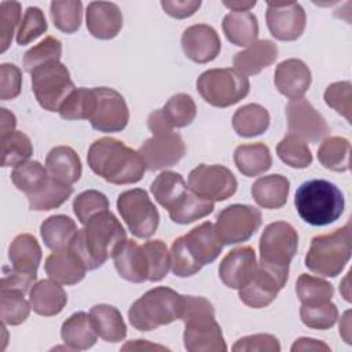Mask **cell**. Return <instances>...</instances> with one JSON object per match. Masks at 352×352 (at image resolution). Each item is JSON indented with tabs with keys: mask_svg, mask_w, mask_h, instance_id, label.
Wrapping results in <instances>:
<instances>
[{
	"mask_svg": "<svg viewBox=\"0 0 352 352\" xmlns=\"http://www.w3.org/2000/svg\"><path fill=\"white\" fill-rule=\"evenodd\" d=\"M278 58V45L271 40H257L246 50L235 54L232 59L234 69L243 76L258 74L263 69L271 66Z\"/></svg>",
	"mask_w": 352,
	"mask_h": 352,
	"instance_id": "26",
	"label": "cell"
},
{
	"mask_svg": "<svg viewBox=\"0 0 352 352\" xmlns=\"http://www.w3.org/2000/svg\"><path fill=\"white\" fill-rule=\"evenodd\" d=\"M62 56V43L54 36H47L38 44L32 47L25 52L23 67L28 73H32L34 69L59 60Z\"/></svg>",
	"mask_w": 352,
	"mask_h": 352,
	"instance_id": "49",
	"label": "cell"
},
{
	"mask_svg": "<svg viewBox=\"0 0 352 352\" xmlns=\"http://www.w3.org/2000/svg\"><path fill=\"white\" fill-rule=\"evenodd\" d=\"M150 191L155 201L169 212L184 198L188 187L180 173L165 170L154 179Z\"/></svg>",
	"mask_w": 352,
	"mask_h": 352,
	"instance_id": "36",
	"label": "cell"
},
{
	"mask_svg": "<svg viewBox=\"0 0 352 352\" xmlns=\"http://www.w3.org/2000/svg\"><path fill=\"white\" fill-rule=\"evenodd\" d=\"M301 322L316 330H327L333 327L338 319L337 305L330 301H320L312 304H301L300 308Z\"/></svg>",
	"mask_w": 352,
	"mask_h": 352,
	"instance_id": "46",
	"label": "cell"
},
{
	"mask_svg": "<svg viewBox=\"0 0 352 352\" xmlns=\"http://www.w3.org/2000/svg\"><path fill=\"white\" fill-rule=\"evenodd\" d=\"M18 25H21V4L3 1L0 6V52H6L10 47Z\"/></svg>",
	"mask_w": 352,
	"mask_h": 352,
	"instance_id": "54",
	"label": "cell"
},
{
	"mask_svg": "<svg viewBox=\"0 0 352 352\" xmlns=\"http://www.w3.org/2000/svg\"><path fill=\"white\" fill-rule=\"evenodd\" d=\"M261 212L250 205L234 204L224 208L216 217V232L223 245L249 241L261 226Z\"/></svg>",
	"mask_w": 352,
	"mask_h": 352,
	"instance_id": "12",
	"label": "cell"
},
{
	"mask_svg": "<svg viewBox=\"0 0 352 352\" xmlns=\"http://www.w3.org/2000/svg\"><path fill=\"white\" fill-rule=\"evenodd\" d=\"M77 231L78 230L74 220L65 214L50 216L40 226V234L44 245L52 252L67 249L72 245Z\"/></svg>",
	"mask_w": 352,
	"mask_h": 352,
	"instance_id": "34",
	"label": "cell"
},
{
	"mask_svg": "<svg viewBox=\"0 0 352 352\" xmlns=\"http://www.w3.org/2000/svg\"><path fill=\"white\" fill-rule=\"evenodd\" d=\"M89 316L98 336L107 342H120L126 337V324L121 312L109 304H96L91 308Z\"/></svg>",
	"mask_w": 352,
	"mask_h": 352,
	"instance_id": "32",
	"label": "cell"
},
{
	"mask_svg": "<svg viewBox=\"0 0 352 352\" xmlns=\"http://www.w3.org/2000/svg\"><path fill=\"white\" fill-rule=\"evenodd\" d=\"M312 82V74L307 63L297 58L282 60L274 73L276 89L290 100L302 98Z\"/></svg>",
	"mask_w": 352,
	"mask_h": 352,
	"instance_id": "23",
	"label": "cell"
},
{
	"mask_svg": "<svg viewBox=\"0 0 352 352\" xmlns=\"http://www.w3.org/2000/svg\"><path fill=\"white\" fill-rule=\"evenodd\" d=\"M238 182L223 165L201 164L188 175V190L208 201H226L235 194Z\"/></svg>",
	"mask_w": 352,
	"mask_h": 352,
	"instance_id": "13",
	"label": "cell"
},
{
	"mask_svg": "<svg viewBox=\"0 0 352 352\" xmlns=\"http://www.w3.org/2000/svg\"><path fill=\"white\" fill-rule=\"evenodd\" d=\"M143 249L148 261V280H162L170 268V253L168 252L165 242L161 239H151L143 243Z\"/></svg>",
	"mask_w": 352,
	"mask_h": 352,
	"instance_id": "50",
	"label": "cell"
},
{
	"mask_svg": "<svg viewBox=\"0 0 352 352\" xmlns=\"http://www.w3.org/2000/svg\"><path fill=\"white\" fill-rule=\"evenodd\" d=\"M256 270L254 249L252 246H241L223 257L219 265V276L227 287L239 290L253 278Z\"/></svg>",
	"mask_w": 352,
	"mask_h": 352,
	"instance_id": "20",
	"label": "cell"
},
{
	"mask_svg": "<svg viewBox=\"0 0 352 352\" xmlns=\"http://www.w3.org/2000/svg\"><path fill=\"white\" fill-rule=\"evenodd\" d=\"M223 32L227 40L238 47H249L257 41L258 22L254 14L246 12H228L221 22Z\"/></svg>",
	"mask_w": 352,
	"mask_h": 352,
	"instance_id": "33",
	"label": "cell"
},
{
	"mask_svg": "<svg viewBox=\"0 0 352 352\" xmlns=\"http://www.w3.org/2000/svg\"><path fill=\"white\" fill-rule=\"evenodd\" d=\"M96 94L95 111L89 122L95 131L111 133L121 132L129 121V110L124 96L107 87L94 88Z\"/></svg>",
	"mask_w": 352,
	"mask_h": 352,
	"instance_id": "14",
	"label": "cell"
},
{
	"mask_svg": "<svg viewBox=\"0 0 352 352\" xmlns=\"http://www.w3.org/2000/svg\"><path fill=\"white\" fill-rule=\"evenodd\" d=\"M1 142V166H18L29 161L33 154V144L28 135L14 131L0 139Z\"/></svg>",
	"mask_w": 352,
	"mask_h": 352,
	"instance_id": "43",
	"label": "cell"
},
{
	"mask_svg": "<svg viewBox=\"0 0 352 352\" xmlns=\"http://www.w3.org/2000/svg\"><path fill=\"white\" fill-rule=\"evenodd\" d=\"M265 21L270 33L280 41H294L305 30L307 16L300 3L270 1L267 4Z\"/></svg>",
	"mask_w": 352,
	"mask_h": 352,
	"instance_id": "15",
	"label": "cell"
},
{
	"mask_svg": "<svg viewBox=\"0 0 352 352\" xmlns=\"http://www.w3.org/2000/svg\"><path fill=\"white\" fill-rule=\"evenodd\" d=\"M50 15L58 30L72 34L81 26L82 3L78 0L52 1L50 4Z\"/></svg>",
	"mask_w": 352,
	"mask_h": 352,
	"instance_id": "44",
	"label": "cell"
},
{
	"mask_svg": "<svg viewBox=\"0 0 352 352\" xmlns=\"http://www.w3.org/2000/svg\"><path fill=\"white\" fill-rule=\"evenodd\" d=\"M48 175L59 182L73 184L80 180L82 166L78 154L69 146H56L45 158Z\"/></svg>",
	"mask_w": 352,
	"mask_h": 352,
	"instance_id": "30",
	"label": "cell"
},
{
	"mask_svg": "<svg viewBox=\"0 0 352 352\" xmlns=\"http://www.w3.org/2000/svg\"><path fill=\"white\" fill-rule=\"evenodd\" d=\"M44 268L47 275L60 285H76L87 272L85 264L70 248L51 253L45 258Z\"/></svg>",
	"mask_w": 352,
	"mask_h": 352,
	"instance_id": "25",
	"label": "cell"
},
{
	"mask_svg": "<svg viewBox=\"0 0 352 352\" xmlns=\"http://www.w3.org/2000/svg\"><path fill=\"white\" fill-rule=\"evenodd\" d=\"M234 162L243 176L253 177L271 168L272 157L270 148L264 143H249L235 148Z\"/></svg>",
	"mask_w": 352,
	"mask_h": 352,
	"instance_id": "35",
	"label": "cell"
},
{
	"mask_svg": "<svg viewBox=\"0 0 352 352\" xmlns=\"http://www.w3.org/2000/svg\"><path fill=\"white\" fill-rule=\"evenodd\" d=\"M197 91L210 106L224 109L246 98L250 82L246 76L235 69H209L198 77Z\"/></svg>",
	"mask_w": 352,
	"mask_h": 352,
	"instance_id": "9",
	"label": "cell"
},
{
	"mask_svg": "<svg viewBox=\"0 0 352 352\" xmlns=\"http://www.w3.org/2000/svg\"><path fill=\"white\" fill-rule=\"evenodd\" d=\"M287 128L292 135L308 142H319L329 135L324 117L305 98L293 99L286 106Z\"/></svg>",
	"mask_w": 352,
	"mask_h": 352,
	"instance_id": "16",
	"label": "cell"
},
{
	"mask_svg": "<svg viewBox=\"0 0 352 352\" xmlns=\"http://www.w3.org/2000/svg\"><path fill=\"white\" fill-rule=\"evenodd\" d=\"M50 179L48 170L38 161H26L14 168L11 180L14 186L28 195L37 192Z\"/></svg>",
	"mask_w": 352,
	"mask_h": 352,
	"instance_id": "41",
	"label": "cell"
},
{
	"mask_svg": "<svg viewBox=\"0 0 352 352\" xmlns=\"http://www.w3.org/2000/svg\"><path fill=\"white\" fill-rule=\"evenodd\" d=\"M22 88L21 69L14 63H1L0 66V99H15Z\"/></svg>",
	"mask_w": 352,
	"mask_h": 352,
	"instance_id": "55",
	"label": "cell"
},
{
	"mask_svg": "<svg viewBox=\"0 0 352 352\" xmlns=\"http://www.w3.org/2000/svg\"><path fill=\"white\" fill-rule=\"evenodd\" d=\"M182 294L158 286L139 297L128 311L131 324L139 331H150L180 319Z\"/></svg>",
	"mask_w": 352,
	"mask_h": 352,
	"instance_id": "6",
	"label": "cell"
},
{
	"mask_svg": "<svg viewBox=\"0 0 352 352\" xmlns=\"http://www.w3.org/2000/svg\"><path fill=\"white\" fill-rule=\"evenodd\" d=\"M258 248V265L287 282L289 265L298 248V234L296 228L286 221L268 224L260 236Z\"/></svg>",
	"mask_w": 352,
	"mask_h": 352,
	"instance_id": "8",
	"label": "cell"
},
{
	"mask_svg": "<svg viewBox=\"0 0 352 352\" xmlns=\"http://www.w3.org/2000/svg\"><path fill=\"white\" fill-rule=\"evenodd\" d=\"M142 348H160V349H164V346H160V345H151V344H147L146 340H135L133 342H128L126 345L122 346V349H142Z\"/></svg>",
	"mask_w": 352,
	"mask_h": 352,
	"instance_id": "62",
	"label": "cell"
},
{
	"mask_svg": "<svg viewBox=\"0 0 352 352\" xmlns=\"http://www.w3.org/2000/svg\"><path fill=\"white\" fill-rule=\"evenodd\" d=\"M276 154L282 162L297 169L308 168L314 160L307 142L292 133L286 135L278 143Z\"/></svg>",
	"mask_w": 352,
	"mask_h": 352,
	"instance_id": "45",
	"label": "cell"
},
{
	"mask_svg": "<svg viewBox=\"0 0 352 352\" xmlns=\"http://www.w3.org/2000/svg\"><path fill=\"white\" fill-rule=\"evenodd\" d=\"M182 48L188 59L202 65L217 58L221 50V41L212 26L197 23L183 32Z\"/></svg>",
	"mask_w": 352,
	"mask_h": 352,
	"instance_id": "19",
	"label": "cell"
},
{
	"mask_svg": "<svg viewBox=\"0 0 352 352\" xmlns=\"http://www.w3.org/2000/svg\"><path fill=\"white\" fill-rule=\"evenodd\" d=\"M319 162L333 172H345L351 165V143L342 136L326 138L318 148Z\"/></svg>",
	"mask_w": 352,
	"mask_h": 352,
	"instance_id": "38",
	"label": "cell"
},
{
	"mask_svg": "<svg viewBox=\"0 0 352 352\" xmlns=\"http://www.w3.org/2000/svg\"><path fill=\"white\" fill-rule=\"evenodd\" d=\"M223 4L230 8L232 12H246L250 8H253L256 6V1H241V0H235V1H223Z\"/></svg>",
	"mask_w": 352,
	"mask_h": 352,
	"instance_id": "61",
	"label": "cell"
},
{
	"mask_svg": "<svg viewBox=\"0 0 352 352\" xmlns=\"http://www.w3.org/2000/svg\"><path fill=\"white\" fill-rule=\"evenodd\" d=\"M323 98L329 107L334 109L338 114L345 117L348 122H351L352 85L349 81H337L330 84L326 88Z\"/></svg>",
	"mask_w": 352,
	"mask_h": 352,
	"instance_id": "53",
	"label": "cell"
},
{
	"mask_svg": "<svg viewBox=\"0 0 352 352\" xmlns=\"http://www.w3.org/2000/svg\"><path fill=\"white\" fill-rule=\"evenodd\" d=\"M47 19L38 7H28L16 30V43L26 45L47 32Z\"/></svg>",
	"mask_w": 352,
	"mask_h": 352,
	"instance_id": "52",
	"label": "cell"
},
{
	"mask_svg": "<svg viewBox=\"0 0 352 352\" xmlns=\"http://www.w3.org/2000/svg\"><path fill=\"white\" fill-rule=\"evenodd\" d=\"M223 249L214 224L205 221L190 232L179 236L170 246V270L179 278L195 275L201 268L214 261Z\"/></svg>",
	"mask_w": 352,
	"mask_h": 352,
	"instance_id": "3",
	"label": "cell"
},
{
	"mask_svg": "<svg viewBox=\"0 0 352 352\" xmlns=\"http://www.w3.org/2000/svg\"><path fill=\"white\" fill-rule=\"evenodd\" d=\"M234 352H250V351H260V352H279L280 344L278 338L272 334H253L239 338L234 346Z\"/></svg>",
	"mask_w": 352,
	"mask_h": 352,
	"instance_id": "56",
	"label": "cell"
},
{
	"mask_svg": "<svg viewBox=\"0 0 352 352\" xmlns=\"http://www.w3.org/2000/svg\"><path fill=\"white\" fill-rule=\"evenodd\" d=\"M214 209L212 201L204 199L188 190L184 198L169 210V217L176 224H190L195 220L204 219Z\"/></svg>",
	"mask_w": 352,
	"mask_h": 352,
	"instance_id": "42",
	"label": "cell"
},
{
	"mask_svg": "<svg viewBox=\"0 0 352 352\" xmlns=\"http://www.w3.org/2000/svg\"><path fill=\"white\" fill-rule=\"evenodd\" d=\"M117 209L136 238H150L158 228L160 213L143 188H132L117 198Z\"/></svg>",
	"mask_w": 352,
	"mask_h": 352,
	"instance_id": "11",
	"label": "cell"
},
{
	"mask_svg": "<svg viewBox=\"0 0 352 352\" xmlns=\"http://www.w3.org/2000/svg\"><path fill=\"white\" fill-rule=\"evenodd\" d=\"M197 116L194 99L187 94H176L168 99L164 107L150 113L147 126L153 135L172 132L173 128H184L190 125Z\"/></svg>",
	"mask_w": 352,
	"mask_h": 352,
	"instance_id": "18",
	"label": "cell"
},
{
	"mask_svg": "<svg viewBox=\"0 0 352 352\" xmlns=\"http://www.w3.org/2000/svg\"><path fill=\"white\" fill-rule=\"evenodd\" d=\"M62 341L73 351H85L95 345L98 333L87 312H76L69 316L60 327Z\"/></svg>",
	"mask_w": 352,
	"mask_h": 352,
	"instance_id": "29",
	"label": "cell"
},
{
	"mask_svg": "<svg viewBox=\"0 0 352 352\" xmlns=\"http://www.w3.org/2000/svg\"><path fill=\"white\" fill-rule=\"evenodd\" d=\"M351 223L329 234L316 235L305 254V267L316 275L334 278L351 258Z\"/></svg>",
	"mask_w": 352,
	"mask_h": 352,
	"instance_id": "7",
	"label": "cell"
},
{
	"mask_svg": "<svg viewBox=\"0 0 352 352\" xmlns=\"http://www.w3.org/2000/svg\"><path fill=\"white\" fill-rule=\"evenodd\" d=\"M292 351H330V346L326 345L323 341L315 340V338H308V337H301L294 341L292 345Z\"/></svg>",
	"mask_w": 352,
	"mask_h": 352,
	"instance_id": "59",
	"label": "cell"
},
{
	"mask_svg": "<svg viewBox=\"0 0 352 352\" xmlns=\"http://www.w3.org/2000/svg\"><path fill=\"white\" fill-rule=\"evenodd\" d=\"M41 257V248L36 236L28 232L16 235L8 248V258L12 268L28 275H37Z\"/></svg>",
	"mask_w": 352,
	"mask_h": 352,
	"instance_id": "31",
	"label": "cell"
},
{
	"mask_svg": "<svg viewBox=\"0 0 352 352\" xmlns=\"http://www.w3.org/2000/svg\"><path fill=\"white\" fill-rule=\"evenodd\" d=\"M85 23L94 37L111 40L122 28V14L116 3L92 1L85 11Z\"/></svg>",
	"mask_w": 352,
	"mask_h": 352,
	"instance_id": "24",
	"label": "cell"
},
{
	"mask_svg": "<svg viewBox=\"0 0 352 352\" xmlns=\"http://www.w3.org/2000/svg\"><path fill=\"white\" fill-rule=\"evenodd\" d=\"M30 74L32 91L38 104L48 111H59L63 100L76 89L67 67L60 60L45 63Z\"/></svg>",
	"mask_w": 352,
	"mask_h": 352,
	"instance_id": "10",
	"label": "cell"
},
{
	"mask_svg": "<svg viewBox=\"0 0 352 352\" xmlns=\"http://www.w3.org/2000/svg\"><path fill=\"white\" fill-rule=\"evenodd\" d=\"M36 279H37V275H28L14 268L4 267L0 290H14L25 294L26 292H30Z\"/></svg>",
	"mask_w": 352,
	"mask_h": 352,
	"instance_id": "57",
	"label": "cell"
},
{
	"mask_svg": "<svg viewBox=\"0 0 352 352\" xmlns=\"http://www.w3.org/2000/svg\"><path fill=\"white\" fill-rule=\"evenodd\" d=\"M296 293L301 304H312L330 301L334 294V287L322 278L301 274L296 282Z\"/></svg>",
	"mask_w": 352,
	"mask_h": 352,
	"instance_id": "48",
	"label": "cell"
},
{
	"mask_svg": "<svg viewBox=\"0 0 352 352\" xmlns=\"http://www.w3.org/2000/svg\"><path fill=\"white\" fill-rule=\"evenodd\" d=\"M23 296L14 290H0V318L4 324L18 326L29 318L32 305Z\"/></svg>",
	"mask_w": 352,
	"mask_h": 352,
	"instance_id": "47",
	"label": "cell"
},
{
	"mask_svg": "<svg viewBox=\"0 0 352 352\" xmlns=\"http://www.w3.org/2000/svg\"><path fill=\"white\" fill-rule=\"evenodd\" d=\"M143 158L146 169L161 170L176 165L186 155L183 138L176 132L153 135L138 150Z\"/></svg>",
	"mask_w": 352,
	"mask_h": 352,
	"instance_id": "17",
	"label": "cell"
},
{
	"mask_svg": "<svg viewBox=\"0 0 352 352\" xmlns=\"http://www.w3.org/2000/svg\"><path fill=\"white\" fill-rule=\"evenodd\" d=\"M107 197L96 190H87L78 194L73 201V212L81 224H85L92 216L109 210Z\"/></svg>",
	"mask_w": 352,
	"mask_h": 352,
	"instance_id": "51",
	"label": "cell"
},
{
	"mask_svg": "<svg viewBox=\"0 0 352 352\" xmlns=\"http://www.w3.org/2000/svg\"><path fill=\"white\" fill-rule=\"evenodd\" d=\"M96 94L94 88H76L60 104L59 116L63 120H88L95 111Z\"/></svg>",
	"mask_w": 352,
	"mask_h": 352,
	"instance_id": "40",
	"label": "cell"
},
{
	"mask_svg": "<svg viewBox=\"0 0 352 352\" xmlns=\"http://www.w3.org/2000/svg\"><path fill=\"white\" fill-rule=\"evenodd\" d=\"M73 194L72 184L59 182L50 176L48 182L34 194L28 195L30 210L44 212L63 205Z\"/></svg>",
	"mask_w": 352,
	"mask_h": 352,
	"instance_id": "39",
	"label": "cell"
},
{
	"mask_svg": "<svg viewBox=\"0 0 352 352\" xmlns=\"http://www.w3.org/2000/svg\"><path fill=\"white\" fill-rule=\"evenodd\" d=\"M126 239V232L120 220L104 210L92 216L81 230L77 231L72 245L88 271L102 267L114 249Z\"/></svg>",
	"mask_w": 352,
	"mask_h": 352,
	"instance_id": "2",
	"label": "cell"
},
{
	"mask_svg": "<svg viewBox=\"0 0 352 352\" xmlns=\"http://www.w3.org/2000/svg\"><path fill=\"white\" fill-rule=\"evenodd\" d=\"M161 7L169 16L183 19L194 15L201 7V1L199 0H162Z\"/></svg>",
	"mask_w": 352,
	"mask_h": 352,
	"instance_id": "58",
	"label": "cell"
},
{
	"mask_svg": "<svg viewBox=\"0 0 352 352\" xmlns=\"http://www.w3.org/2000/svg\"><path fill=\"white\" fill-rule=\"evenodd\" d=\"M1 110V138L10 135L11 132L15 131V125H16V118L15 116L8 111L7 109H0Z\"/></svg>",
	"mask_w": 352,
	"mask_h": 352,
	"instance_id": "60",
	"label": "cell"
},
{
	"mask_svg": "<svg viewBox=\"0 0 352 352\" xmlns=\"http://www.w3.org/2000/svg\"><path fill=\"white\" fill-rule=\"evenodd\" d=\"M290 182L286 176L274 173L258 177L252 184V197L254 202L264 209L282 208L289 197Z\"/></svg>",
	"mask_w": 352,
	"mask_h": 352,
	"instance_id": "28",
	"label": "cell"
},
{
	"mask_svg": "<svg viewBox=\"0 0 352 352\" xmlns=\"http://www.w3.org/2000/svg\"><path fill=\"white\" fill-rule=\"evenodd\" d=\"M270 126V113L258 103L239 107L232 116V128L242 138H253L264 133Z\"/></svg>",
	"mask_w": 352,
	"mask_h": 352,
	"instance_id": "37",
	"label": "cell"
},
{
	"mask_svg": "<svg viewBox=\"0 0 352 352\" xmlns=\"http://www.w3.org/2000/svg\"><path fill=\"white\" fill-rule=\"evenodd\" d=\"M285 285L283 279L257 264L253 278L238 290L239 298L250 308H264L276 298Z\"/></svg>",
	"mask_w": 352,
	"mask_h": 352,
	"instance_id": "22",
	"label": "cell"
},
{
	"mask_svg": "<svg viewBox=\"0 0 352 352\" xmlns=\"http://www.w3.org/2000/svg\"><path fill=\"white\" fill-rule=\"evenodd\" d=\"M298 216L308 224L322 227L338 220L344 212L342 191L329 180L312 179L300 184L294 195Z\"/></svg>",
	"mask_w": 352,
	"mask_h": 352,
	"instance_id": "5",
	"label": "cell"
},
{
	"mask_svg": "<svg viewBox=\"0 0 352 352\" xmlns=\"http://www.w3.org/2000/svg\"><path fill=\"white\" fill-rule=\"evenodd\" d=\"M180 319L184 322L183 341L188 352H226L220 324L212 302L204 297L182 296Z\"/></svg>",
	"mask_w": 352,
	"mask_h": 352,
	"instance_id": "4",
	"label": "cell"
},
{
	"mask_svg": "<svg viewBox=\"0 0 352 352\" xmlns=\"http://www.w3.org/2000/svg\"><path fill=\"white\" fill-rule=\"evenodd\" d=\"M91 170L111 184H132L142 180L146 165L139 151L114 138L95 140L87 154Z\"/></svg>",
	"mask_w": 352,
	"mask_h": 352,
	"instance_id": "1",
	"label": "cell"
},
{
	"mask_svg": "<svg viewBox=\"0 0 352 352\" xmlns=\"http://www.w3.org/2000/svg\"><path fill=\"white\" fill-rule=\"evenodd\" d=\"M118 275L132 283L148 280V261L143 245L133 239L122 241L111 254Z\"/></svg>",
	"mask_w": 352,
	"mask_h": 352,
	"instance_id": "21",
	"label": "cell"
},
{
	"mask_svg": "<svg viewBox=\"0 0 352 352\" xmlns=\"http://www.w3.org/2000/svg\"><path fill=\"white\" fill-rule=\"evenodd\" d=\"M32 309L40 316H55L60 314L67 302V294L60 283L54 279L36 282L29 292Z\"/></svg>",
	"mask_w": 352,
	"mask_h": 352,
	"instance_id": "27",
	"label": "cell"
}]
</instances>
